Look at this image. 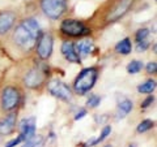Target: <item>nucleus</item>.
Returning <instances> with one entry per match:
<instances>
[{
	"instance_id": "6ab92c4d",
	"label": "nucleus",
	"mask_w": 157,
	"mask_h": 147,
	"mask_svg": "<svg viewBox=\"0 0 157 147\" xmlns=\"http://www.w3.org/2000/svg\"><path fill=\"white\" fill-rule=\"evenodd\" d=\"M43 146H45V138L42 135H34L29 141H25V143L21 147H43Z\"/></svg>"
},
{
	"instance_id": "423d86ee",
	"label": "nucleus",
	"mask_w": 157,
	"mask_h": 147,
	"mask_svg": "<svg viewBox=\"0 0 157 147\" xmlns=\"http://www.w3.org/2000/svg\"><path fill=\"white\" fill-rule=\"evenodd\" d=\"M132 4H134V0H115L105 14V22L111 23L118 21L130 11Z\"/></svg>"
},
{
	"instance_id": "c756f323",
	"label": "nucleus",
	"mask_w": 157,
	"mask_h": 147,
	"mask_svg": "<svg viewBox=\"0 0 157 147\" xmlns=\"http://www.w3.org/2000/svg\"><path fill=\"white\" fill-rule=\"evenodd\" d=\"M105 147H111V146H110V145H109V146H105Z\"/></svg>"
},
{
	"instance_id": "f03ea898",
	"label": "nucleus",
	"mask_w": 157,
	"mask_h": 147,
	"mask_svg": "<svg viewBox=\"0 0 157 147\" xmlns=\"http://www.w3.org/2000/svg\"><path fill=\"white\" fill-rule=\"evenodd\" d=\"M97 78H98V69L96 66L85 68L76 77L75 82H73V90L78 95H85L86 92H89L93 89Z\"/></svg>"
},
{
	"instance_id": "a211bd4d",
	"label": "nucleus",
	"mask_w": 157,
	"mask_h": 147,
	"mask_svg": "<svg viewBox=\"0 0 157 147\" xmlns=\"http://www.w3.org/2000/svg\"><path fill=\"white\" fill-rule=\"evenodd\" d=\"M156 89V81L155 80H149L144 83H141V85L137 87V91L140 92V94H151V92H153Z\"/></svg>"
},
{
	"instance_id": "dca6fc26",
	"label": "nucleus",
	"mask_w": 157,
	"mask_h": 147,
	"mask_svg": "<svg viewBox=\"0 0 157 147\" xmlns=\"http://www.w3.org/2000/svg\"><path fill=\"white\" fill-rule=\"evenodd\" d=\"M118 108H119V116H118V117L123 119L127 113H130V112L132 111V108H134V103H132L130 99H126V98H124V99H122L119 102Z\"/></svg>"
},
{
	"instance_id": "9d476101",
	"label": "nucleus",
	"mask_w": 157,
	"mask_h": 147,
	"mask_svg": "<svg viewBox=\"0 0 157 147\" xmlns=\"http://www.w3.org/2000/svg\"><path fill=\"white\" fill-rule=\"evenodd\" d=\"M20 135H21L22 141H29L30 138H33L36 135V119L34 117H28V119H24L20 122Z\"/></svg>"
},
{
	"instance_id": "4be33fe9",
	"label": "nucleus",
	"mask_w": 157,
	"mask_h": 147,
	"mask_svg": "<svg viewBox=\"0 0 157 147\" xmlns=\"http://www.w3.org/2000/svg\"><path fill=\"white\" fill-rule=\"evenodd\" d=\"M148 35H149V30L148 29H139V30L136 31V34H135V41L136 42H141V41H145L147 38H148Z\"/></svg>"
},
{
	"instance_id": "7ed1b4c3",
	"label": "nucleus",
	"mask_w": 157,
	"mask_h": 147,
	"mask_svg": "<svg viewBox=\"0 0 157 147\" xmlns=\"http://www.w3.org/2000/svg\"><path fill=\"white\" fill-rule=\"evenodd\" d=\"M47 69L43 65H34L24 76V85L29 89H39L47 81Z\"/></svg>"
},
{
	"instance_id": "39448f33",
	"label": "nucleus",
	"mask_w": 157,
	"mask_h": 147,
	"mask_svg": "<svg viewBox=\"0 0 157 147\" xmlns=\"http://www.w3.org/2000/svg\"><path fill=\"white\" fill-rule=\"evenodd\" d=\"M60 31L63 34H66L67 37L80 38V37L88 35V34L90 33V29H88L82 21L68 18V20L62 21V23H60Z\"/></svg>"
},
{
	"instance_id": "5701e85b",
	"label": "nucleus",
	"mask_w": 157,
	"mask_h": 147,
	"mask_svg": "<svg viewBox=\"0 0 157 147\" xmlns=\"http://www.w3.org/2000/svg\"><path fill=\"white\" fill-rule=\"evenodd\" d=\"M100 102H101V98H100V96L92 94V95H89V98H88L86 106L89 107V108H96V107L100 104Z\"/></svg>"
},
{
	"instance_id": "6e6552de",
	"label": "nucleus",
	"mask_w": 157,
	"mask_h": 147,
	"mask_svg": "<svg viewBox=\"0 0 157 147\" xmlns=\"http://www.w3.org/2000/svg\"><path fill=\"white\" fill-rule=\"evenodd\" d=\"M47 90L52 96L63 102H70L72 99V91L70 86L60 80H51L47 83Z\"/></svg>"
},
{
	"instance_id": "393cba45",
	"label": "nucleus",
	"mask_w": 157,
	"mask_h": 147,
	"mask_svg": "<svg viewBox=\"0 0 157 147\" xmlns=\"http://www.w3.org/2000/svg\"><path fill=\"white\" fill-rule=\"evenodd\" d=\"M21 142H24V141H22V138H21V135H18V137H16V138H13L12 141H9L8 143L6 145V147H14V146L20 145Z\"/></svg>"
},
{
	"instance_id": "412c9836",
	"label": "nucleus",
	"mask_w": 157,
	"mask_h": 147,
	"mask_svg": "<svg viewBox=\"0 0 157 147\" xmlns=\"http://www.w3.org/2000/svg\"><path fill=\"white\" fill-rule=\"evenodd\" d=\"M153 125H155V122L152 120H143L139 125H137L136 130H137V133H144V131H148L149 129L153 128Z\"/></svg>"
},
{
	"instance_id": "b1692460",
	"label": "nucleus",
	"mask_w": 157,
	"mask_h": 147,
	"mask_svg": "<svg viewBox=\"0 0 157 147\" xmlns=\"http://www.w3.org/2000/svg\"><path fill=\"white\" fill-rule=\"evenodd\" d=\"M148 47H149V43L148 41H141V42H137V46H136V51L137 52H144L148 50Z\"/></svg>"
},
{
	"instance_id": "2eb2a0df",
	"label": "nucleus",
	"mask_w": 157,
	"mask_h": 147,
	"mask_svg": "<svg viewBox=\"0 0 157 147\" xmlns=\"http://www.w3.org/2000/svg\"><path fill=\"white\" fill-rule=\"evenodd\" d=\"M132 50V45H131V39L130 38H124L121 42L117 43L115 46V51L121 55H130Z\"/></svg>"
},
{
	"instance_id": "4468645a",
	"label": "nucleus",
	"mask_w": 157,
	"mask_h": 147,
	"mask_svg": "<svg viewBox=\"0 0 157 147\" xmlns=\"http://www.w3.org/2000/svg\"><path fill=\"white\" fill-rule=\"evenodd\" d=\"M93 50V41L92 39H81L80 42L75 43V51L78 57H86Z\"/></svg>"
},
{
	"instance_id": "ddd939ff",
	"label": "nucleus",
	"mask_w": 157,
	"mask_h": 147,
	"mask_svg": "<svg viewBox=\"0 0 157 147\" xmlns=\"http://www.w3.org/2000/svg\"><path fill=\"white\" fill-rule=\"evenodd\" d=\"M62 53H63V56L66 57V60H68L70 63H80V60H81L75 51V43L71 42V41L63 42Z\"/></svg>"
},
{
	"instance_id": "cd10ccee",
	"label": "nucleus",
	"mask_w": 157,
	"mask_h": 147,
	"mask_svg": "<svg viewBox=\"0 0 157 147\" xmlns=\"http://www.w3.org/2000/svg\"><path fill=\"white\" fill-rule=\"evenodd\" d=\"M86 115V111L85 109H81L80 112H77V115L75 116V120L77 121V120H80V119H82V117H84Z\"/></svg>"
},
{
	"instance_id": "20e7f679",
	"label": "nucleus",
	"mask_w": 157,
	"mask_h": 147,
	"mask_svg": "<svg viewBox=\"0 0 157 147\" xmlns=\"http://www.w3.org/2000/svg\"><path fill=\"white\" fill-rule=\"evenodd\" d=\"M21 100V92L16 86H6L0 94V108L4 112H11L17 108Z\"/></svg>"
},
{
	"instance_id": "a878e982",
	"label": "nucleus",
	"mask_w": 157,
	"mask_h": 147,
	"mask_svg": "<svg viewBox=\"0 0 157 147\" xmlns=\"http://www.w3.org/2000/svg\"><path fill=\"white\" fill-rule=\"evenodd\" d=\"M147 72H148L149 74H155V73L157 72V64H156V61L148 63V65H147Z\"/></svg>"
},
{
	"instance_id": "aec40b11",
	"label": "nucleus",
	"mask_w": 157,
	"mask_h": 147,
	"mask_svg": "<svg viewBox=\"0 0 157 147\" xmlns=\"http://www.w3.org/2000/svg\"><path fill=\"white\" fill-rule=\"evenodd\" d=\"M141 69H143V63L139 61V60H132L128 65H127V72L130 74H136L139 73Z\"/></svg>"
},
{
	"instance_id": "0eeeda50",
	"label": "nucleus",
	"mask_w": 157,
	"mask_h": 147,
	"mask_svg": "<svg viewBox=\"0 0 157 147\" xmlns=\"http://www.w3.org/2000/svg\"><path fill=\"white\" fill-rule=\"evenodd\" d=\"M41 9L48 18L58 20L67 11V0H41Z\"/></svg>"
},
{
	"instance_id": "9b49d317",
	"label": "nucleus",
	"mask_w": 157,
	"mask_h": 147,
	"mask_svg": "<svg viewBox=\"0 0 157 147\" xmlns=\"http://www.w3.org/2000/svg\"><path fill=\"white\" fill-rule=\"evenodd\" d=\"M16 122L17 115L14 112H11L4 119L0 120V135H8L13 133V130L16 129Z\"/></svg>"
},
{
	"instance_id": "1a4fd4ad",
	"label": "nucleus",
	"mask_w": 157,
	"mask_h": 147,
	"mask_svg": "<svg viewBox=\"0 0 157 147\" xmlns=\"http://www.w3.org/2000/svg\"><path fill=\"white\" fill-rule=\"evenodd\" d=\"M37 55L41 60H47L50 59L54 47V39L50 33H42L41 37L37 41Z\"/></svg>"
},
{
	"instance_id": "f257e3e1",
	"label": "nucleus",
	"mask_w": 157,
	"mask_h": 147,
	"mask_svg": "<svg viewBox=\"0 0 157 147\" xmlns=\"http://www.w3.org/2000/svg\"><path fill=\"white\" fill-rule=\"evenodd\" d=\"M42 30L39 23L34 18L22 20L14 27L12 33L13 45L22 52H30L37 45L38 38L41 37Z\"/></svg>"
},
{
	"instance_id": "c85d7f7f",
	"label": "nucleus",
	"mask_w": 157,
	"mask_h": 147,
	"mask_svg": "<svg viewBox=\"0 0 157 147\" xmlns=\"http://www.w3.org/2000/svg\"><path fill=\"white\" fill-rule=\"evenodd\" d=\"M130 147H136V146H135V145H131V146H130Z\"/></svg>"
},
{
	"instance_id": "bb28decb",
	"label": "nucleus",
	"mask_w": 157,
	"mask_h": 147,
	"mask_svg": "<svg viewBox=\"0 0 157 147\" xmlns=\"http://www.w3.org/2000/svg\"><path fill=\"white\" fill-rule=\"evenodd\" d=\"M153 102H155V98L152 96V95H149V96L147 98V99H145L143 103H141V108H148V107H149Z\"/></svg>"
},
{
	"instance_id": "f8f14e48",
	"label": "nucleus",
	"mask_w": 157,
	"mask_h": 147,
	"mask_svg": "<svg viewBox=\"0 0 157 147\" xmlns=\"http://www.w3.org/2000/svg\"><path fill=\"white\" fill-rule=\"evenodd\" d=\"M16 22V14L12 12L0 13V34H7Z\"/></svg>"
},
{
	"instance_id": "f3484780",
	"label": "nucleus",
	"mask_w": 157,
	"mask_h": 147,
	"mask_svg": "<svg viewBox=\"0 0 157 147\" xmlns=\"http://www.w3.org/2000/svg\"><path fill=\"white\" fill-rule=\"evenodd\" d=\"M110 133H111V126H110V125H106L105 128L102 129L101 135L98 137V138H96V139H93V141H90V142H88V143H85L84 147H92V146L98 145L100 142H102L104 139H106V138H107V135H109Z\"/></svg>"
}]
</instances>
